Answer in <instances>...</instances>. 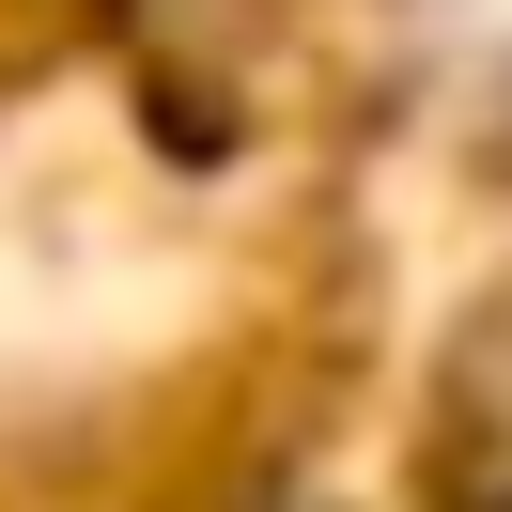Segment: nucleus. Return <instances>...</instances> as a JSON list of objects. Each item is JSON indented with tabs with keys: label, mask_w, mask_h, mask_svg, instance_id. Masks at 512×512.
<instances>
[]
</instances>
